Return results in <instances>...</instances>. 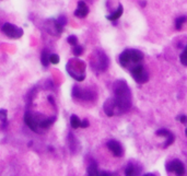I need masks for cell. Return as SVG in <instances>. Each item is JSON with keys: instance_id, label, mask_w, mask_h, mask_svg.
I'll return each mask as SVG.
<instances>
[{"instance_id": "6da1fadb", "label": "cell", "mask_w": 187, "mask_h": 176, "mask_svg": "<svg viewBox=\"0 0 187 176\" xmlns=\"http://www.w3.org/2000/svg\"><path fill=\"white\" fill-rule=\"evenodd\" d=\"M114 90V100L116 103V109L118 113H124L129 111L133 104L131 91L124 80L118 79L113 84Z\"/></svg>"}, {"instance_id": "7a4b0ae2", "label": "cell", "mask_w": 187, "mask_h": 176, "mask_svg": "<svg viewBox=\"0 0 187 176\" xmlns=\"http://www.w3.org/2000/svg\"><path fill=\"white\" fill-rule=\"evenodd\" d=\"M67 72L77 81H83L85 78V65L79 59H70L67 64Z\"/></svg>"}, {"instance_id": "3957f363", "label": "cell", "mask_w": 187, "mask_h": 176, "mask_svg": "<svg viewBox=\"0 0 187 176\" xmlns=\"http://www.w3.org/2000/svg\"><path fill=\"white\" fill-rule=\"evenodd\" d=\"M143 60V54L138 49H126L119 56V64L123 67H129L131 64H139Z\"/></svg>"}, {"instance_id": "277c9868", "label": "cell", "mask_w": 187, "mask_h": 176, "mask_svg": "<svg viewBox=\"0 0 187 176\" xmlns=\"http://www.w3.org/2000/svg\"><path fill=\"white\" fill-rule=\"evenodd\" d=\"M109 57L105 55V53L102 52V50H99L95 54V61H92V66L97 71L104 72L109 67Z\"/></svg>"}, {"instance_id": "5b68a950", "label": "cell", "mask_w": 187, "mask_h": 176, "mask_svg": "<svg viewBox=\"0 0 187 176\" xmlns=\"http://www.w3.org/2000/svg\"><path fill=\"white\" fill-rule=\"evenodd\" d=\"M72 96L81 101H92L95 99V93L89 89H81V86L75 85L72 89Z\"/></svg>"}, {"instance_id": "8992f818", "label": "cell", "mask_w": 187, "mask_h": 176, "mask_svg": "<svg viewBox=\"0 0 187 176\" xmlns=\"http://www.w3.org/2000/svg\"><path fill=\"white\" fill-rule=\"evenodd\" d=\"M130 72H131V76L137 83H146L149 80L148 72L142 65L137 64V66L130 69Z\"/></svg>"}, {"instance_id": "52a82bcc", "label": "cell", "mask_w": 187, "mask_h": 176, "mask_svg": "<svg viewBox=\"0 0 187 176\" xmlns=\"http://www.w3.org/2000/svg\"><path fill=\"white\" fill-rule=\"evenodd\" d=\"M2 32L10 38H20L23 35V30L21 27L15 26L12 23H5L2 26Z\"/></svg>"}, {"instance_id": "ba28073f", "label": "cell", "mask_w": 187, "mask_h": 176, "mask_svg": "<svg viewBox=\"0 0 187 176\" xmlns=\"http://www.w3.org/2000/svg\"><path fill=\"white\" fill-rule=\"evenodd\" d=\"M166 170H167V172H173L176 175H184L185 174L184 164L182 163V161H179V160H173L172 162H170Z\"/></svg>"}, {"instance_id": "9c48e42d", "label": "cell", "mask_w": 187, "mask_h": 176, "mask_svg": "<svg viewBox=\"0 0 187 176\" xmlns=\"http://www.w3.org/2000/svg\"><path fill=\"white\" fill-rule=\"evenodd\" d=\"M24 123L26 124V126L30 128L32 131H35L37 132V129H38V126H39V122L37 120L34 115H32L31 113L26 112L24 115Z\"/></svg>"}, {"instance_id": "30bf717a", "label": "cell", "mask_w": 187, "mask_h": 176, "mask_svg": "<svg viewBox=\"0 0 187 176\" xmlns=\"http://www.w3.org/2000/svg\"><path fill=\"white\" fill-rule=\"evenodd\" d=\"M107 148L117 158H121L124 154V149H123L121 144L119 142H117V141H115V140H109L107 142Z\"/></svg>"}, {"instance_id": "8fae6325", "label": "cell", "mask_w": 187, "mask_h": 176, "mask_svg": "<svg viewBox=\"0 0 187 176\" xmlns=\"http://www.w3.org/2000/svg\"><path fill=\"white\" fill-rule=\"evenodd\" d=\"M103 109L109 117H112L116 113V103H115L114 99H107L103 105Z\"/></svg>"}, {"instance_id": "7c38bea8", "label": "cell", "mask_w": 187, "mask_h": 176, "mask_svg": "<svg viewBox=\"0 0 187 176\" xmlns=\"http://www.w3.org/2000/svg\"><path fill=\"white\" fill-rule=\"evenodd\" d=\"M87 14H89V7L87 6V3L84 1L80 0L75 11V15L77 18H85Z\"/></svg>"}, {"instance_id": "4fadbf2b", "label": "cell", "mask_w": 187, "mask_h": 176, "mask_svg": "<svg viewBox=\"0 0 187 176\" xmlns=\"http://www.w3.org/2000/svg\"><path fill=\"white\" fill-rule=\"evenodd\" d=\"M68 143H69L70 151L72 152L73 154L79 151V143L72 134H69V136H68Z\"/></svg>"}, {"instance_id": "5bb4252c", "label": "cell", "mask_w": 187, "mask_h": 176, "mask_svg": "<svg viewBox=\"0 0 187 176\" xmlns=\"http://www.w3.org/2000/svg\"><path fill=\"white\" fill-rule=\"evenodd\" d=\"M123 11H124V10H123V6L119 5V6H118V9L116 10V11H114L112 14L107 15L106 18H107V20H109V21H116V20H118V19L121 17Z\"/></svg>"}, {"instance_id": "9a60e30c", "label": "cell", "mask_w": 187, "mask_h": 176, "mask_svg": "<svg viewBox=\"0 0 187 176\" xmlns=\"http://www.w3.org/2000/svg\"><path fill=\"white\" fill-rule=\"evenodd\" d=\"M87 175H93V176L100 175V172H99V168H97V162L91 161L90 165H89L87 168Z\"/></svg>"}, {"instance_id": "2e32d148", "label": "cell", "mask_w": 187, "mask_h": 176, "mask_svg": "<svg viewBox=\"0 0 187 176\" xmlns=\"http://www.w3.org/2000/svg\"><path fill=\"white\" fill-rule=\"evenodd\" d=\"M49 56H51V54H49L48 50H47V49H43L42 55H41V62H42V65L44 67H47V66L51 64V61H49Z\"/></svg>"}, {"instance_id": "e0dca14e", "label": "cell", "mask_w": 187, "mask_h": 176, "mask_svg": "<svg viewBox=\"0 0 187 176\" xmlns=\"http://www.w3.org/2000/svg\"><path fill=\"white\" fill-rule=\"evenodd\" d=\"M55 120H56V117H53V118H51V117H49V118L43 119V120H41V122H39V127L46 129V128L51 127V125L54 124Z\"/></svg>"}, {"instance_id": "ac0fdd59", "label": "cell", "mask_w": 187, "mask_h": 176, "mask_svg": "<svg viewBox=\"0 0 187 176\" xmlns=\"http://www.w3.org/2000/svg\"><path fill=\"white\" fill-rule=\"evenodd\" d=\"M70 125H71V127L73 129H77V128L81 126V120H80V118L77 115H72L70 117Z\"/></svg>"}, {"instance_id": "d6986e66", "label": "cell", "mask_w": 187, "mask_h": 176, "mask_svg": "<svg viewBox=\"0 0 187 176\" xmlns=\"http://www.w3.org/2000/svg\"><path fill=\"white\" fill-rule=\"evenodd\" d=\"M125 174L128 176L130 175H137L139 174V171L136 170V166L135 165H131V164H128L126 167V170H125Z\"/></svg>"}, {"instance_id": "ffe728a7", "label": "cell", "mask_w": 187, "mask_h": 176, "mask_svg": "<svg viewBox=\"0 0 187 176\" xmlns=\"http://www.w3.org/2000/svg\"><path fill=\"white\" fill-rule=\"evenodd\" d=\"M187 21V17H179L175 20V27H176V30H181L182 27H183V24H184L185 22Z\"/></svg>"}, {"instance_id": "44dd1931", "label": "cell", "mask_w": 187, "mask_h": 176, "mask_svg": "<svg viewBox=\"0 0 187 176\" xmlns=\"http://www.w3.org/2000/svg\"><path fill=\"white\" fill-rule=\"evenodd\" d=\"M7 118H8V112L6 109L1 108L0 109V120L2 123V128L7 126Z\"/></svg>"}, {"instance_id": "7402d4cb", "label": "cell", "mask_w": 187, "mask_h": 176, "mask_svg": "<svg viewBox=\"0 0 187 176\" xmlns=\"http://www.w3.org/2000/svg\"><path fill=\"white\" fill-rule=\"evenodd\" d=\"M179 60H181V64L184 65L187 67V46L184 48L183 53L179 55Z\"/></svg>"}, {"instance_id": "603a6c76", "label": "cell", "mask_w": 187, "mask_h": 176, "mask_svg": "<svg viewBox=\"0 0 187 176\" xmlns=\"http://www.w3.org/2000/svg\"><path fill=\"white\" fill-rule=\"evenodd\" d=\"M165 138H166V141H165V144H164V148H167V147L171 146V144L174 142L175 137H174V135H173L172 132H170V135H167Z\"/></svg>"}, {"instance_id": "cb8c5ba5", "label": "cell", "mask_w": 187, "mask_h": 176, "mask_svg": "<svg viewBox=\"0 0 187 176\" xmlns=\"http://www.w3.org/2000/svg\"><path fill=\"white\" fill-rule=\"evenodd\" d=\"M72 52H73V54H75V56H80V55L83 54V48H82V46L77 44V45L73 46Z\"/></svg>"}, {"instance_id": "d4e9b609", "label": "cell", "mask_w": 187, "mask_h": 176, "mask_svg": "<svg viewBox=\"0 0 187 176\" xmlns=\"http://www.w3.org/2000/svg\"><path fill=\"white\" fill-rule=\"evenodd\" d=\"M49 61H51V64L53 65H57L59 62V56L56 54H51L49 56Z\"/></svg>"}, {"instance_id": "484cf974", "label": "cell", "mask_w": 187, "mask_h": 176, "mask_svg": "<svg viewBox=\"0 0 187 176\" xmlns=\"http://www.w3.org/2000/svg\"><path fill=\"white\" fill-rule=\"evenodd\" d=\"M67 42L69 43L70 45L75 46V45H77V44H78V38H77V36H75V35H70V36L67 38Z\"/></svg>"}, {"instance_id": "4316f807", "label": "cell", "mask_w": 187, "mask_h": 176, "mask_svg": "<svg viewBox=\"0 0 187 176\" xmlns=\"http://www.w3.org/2000/svg\"><path fill=\"white\" fill-rule=\"evenodd\" d=\"M171 131L167 130V129H159L157 131V136H161V137H166L167 135H170Z\"/></svg>"}, {"instance_id": "83f0119b", "label": "cell", "mask_w": 187, "mask_h": 176, "mask_svg": "<svg viewBox=\"0 0 187 176\" xmlns=\"http://www.w3.org/2000/svg\"><path fill=\"white\" fill-rule=\"evenodd\" d=\"M56 21H57L60 25H63V26H65V25L67 24V19H66V17H63V15L59 17V18H58Z\"/></svg>"}, {"instance_id": "f1b7e54d", "label": "cell", "mask_w": 187, "mask_h": 176, "mask_svg": "<svg viewBox=\"0 0 187 176\" xmlns=\"http://www.w3.org/2000/svg\"><path fill=\"white\" fill-rule=\"evenodd\" d=\"M89 126H90V123H89V120H87V119H83V120H81V126H80V127L87 128Z\"/></svg>"}, {"instance_id": "f546056e", "label": "cell", "mask_w": 187, "mask_h": 176, "mask_svg": "<svg viewBox=\"0 0 187 176\" xmlns=\"http://www.w3.org/2000/svg\"><path fill=\"white\" fill-rule=\"evenodd\" d=\"M177 119H179V122L182 123V124H185V123L187 122V117L185 115H182L179 116V117H177Z\"/></svg>"}, {"instance_id": "4dcf8cb0", "label": "cell", "mask_w": 187, "mask_h": 176, "mask_svg": "<svg viewBox=\"0 0 187 176\" xmlns=\"http://www.w3.org/2000/svg\"><path fill=\"white\" fill-rule=\"evenodd\" d=\"M185 135H186V137H187V129L185 130Z\"/></svg>"}]
</instances>
